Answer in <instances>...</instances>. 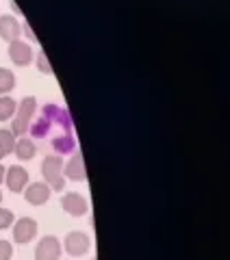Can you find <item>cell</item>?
<instances>
[{
  "label": "cell",
  "instance_id": "1",
  "mask_svg": "<svg viewBox=\"0 0 230 260\" xmlns=\"http://www.w3.org/2000/svg\"><path fill=\"white\" fill-rule=\"evenodd\" d=\"M35 107H37V100L33 95L24 98V100L18 104L15 119H13V124H11V133L13 135H26L28 133V126H31L33 113H35Z\"/></svg>",
  "mask_w": 230,
  "mask_h": 260
},
{
  "label": "cell",
  "instance_id": "2",
  "mask_svg": "<svg viewBox=\"0 0 230 260\" xmlns=\"http://www.w3.org/2000/svg\"><path fill=\"white\" fill-rule=\"evenodd\" d=\"M42 174L46 178V184L54 191H63V160L61 156H46L42 162Z\"/></svg>",
  "mask_w": 230,
  "mask_h": 260
},
{
  "label": "cell",
  "instance_id": "3",
  "mask_svg": "<svg viewBox=\"0 0 230 260\" xmlns=\"http://www.w3.org/2000/svg\"><path fill=\"white\" fill-rule=\"evenodd\" d=\"M37 234V221L31 217H22L15 221L13 225V241L20 243V245H26V243H31L33 239H35Z\"/></svg>",
  "mask_w": 230,
  "mask_h": 260
},
{
  "label": "cell",
  "instance_id": "4",
  "mask_svg": "<svg viewBox=\"0 0 230 260\" xmlns=\"http://www.w3.org/2000/svg\"><path fill=\"white\" fill-rule=\"evenodd\" d=\"M63 247L70 256H83L89 251V247H92V241H89L85 232H70L63 241Z\"/></svg>",
  "mask_w": 230,
  "mask_h": 260
},
{
  "label": "cell",
  "instance_id": "5",
  "mask_svg": "<svg viewBox=\"0 0 230 260\" xmlns=\"http://www.w3.org/2000/svg\"><path fill=\"white\" fill-rule=\"evenodd\" d=\"M61 256V243L56 237H44L37 243L35 260H59Z\"/></svg>",
  "mask_w": 230,
  "mask_h": 260
},
{
  "label": "cell",
  "instance_id": "6",
  "mask_svg": "<svg viewBox=\"0 0 230 260\" xmlns=\"http://www.w3.org/2000/svg\"><path fill=\"white\" fill-rule=\"evenodd\" d=\"M5 182L7 186L13 191V193H22L24 189H26V182H28V172L24 167L20 165H13L7 169V174H5Z\"/></svg>",
  "mask_w": 230,
  "mask_h": 260
},
{
  "label": "cell",
  "instance_id": "7",
  "mask_svg": "<svg viewBox=\"0 0 230 260\" xmlns=\"http://www.w3.org/2000/svg\"><path fill=\"white\" fill-rule=\"evenodd\" d=\"M50 193H52V189L46 182H33V184H28V189L24 191V198H26V202L33 206H42L50 200Z\"/></svg>",
  "mask_w": 230,
  "mask_h": 260
},
{
  "label": "cell",
  "instance_id": "8",
  "mask_svg": "<svg viewBox=\"0 0 230 260\" xmlns=\"http://www.w3.org/2000/svg\"><path fill=\"white\" fill-rule=\"evenodd\" d=\"M61 206L65 213H70L74 217H80L87 213V202H85V198H80L78 193H65L61 198Z\"/></svg>",
  "mask_w": 230,
  "mask_h": 260
},
{
  "label": "cell",
  "instance_id": "9",
  "mask_svg": "<svg viewBox=\"0 0 230 260\" xmlns=\"http://www.w3.org/2000/svg\"><path fill=\"white\" fill-rule=\"evenodd\" d=\"M20 35H22L20 22L11 18V15H3V18H0V37L11 44V42H18Z\"/></svg>",
  "mask_w": 230,
  "mask_h": 260
},
{
  "label": "cell",
  "instance_id": "10",
  "mask_svg": "<svg viewBox=\"0 0 230 260\" xmlns=\"http://www.w3.org/2000/svg\"><path fill=\"white\" fill-rule=\"evenodd\" d=\"M9 56L15 65H28L33 61V48L18 39V42L9 44Z\"/></svg>",
  "mask_w": 230,
  "mask_h": 260
},
{
  "label": "cell",
  "instance_id": "11",
  "mask_svg": "<svg viewBox=\"0 0 230 260\" xmlns=\"http://www.w3.org/2000/svg\"><path fill=\"white\" fill-rule=\"evenodd\" d=\"M65 176L70 178V180H85L87 174H85V165H83V158H80V154H74L70 158V162L65 165Z\"/></svg>",
  "mask_w": 230,
  "mask_h": 260
},
{
  "label": "cell",
  "instance_id": "12",
  "mask_svg": "<svg viewBox=\"0 0 230 260\" xmlns=\"http://www.w3.org/2000/svg\"><path fill=\"white\" fill-rule=\"evenodd\" d=\"M15 156H18L20 160H31L33 156H35V152H37V148H35V143H33L31 139H26V137H22L20 141H15Z\"/></svg>",
  "mask_w": 230,
  "mask_h": 260
},
{
  "label": "cell",
  "instance_id": "13",
  "mask_svg": "<svg viewBox=\"0 0 230 260\" xmlns=\"http://www.w3.org/2000/svg\"><path fill=\"white\" fill-rule=\"evenodd\" d=\"M15 111H18V104H15L13 98L9 95H0V121H7L15 115Z\"/></svg>",
  "mask_w": 230,
  "mask_h": 260
},
{
  "label": "cell",
  "instance_id": "14",
  "mask_svg": "<svg viewBox=\"0 0 230 260\" xmlns=\"http://www.w3.org/2000/svg\"><path fill=\"white\" fill-rule=\"evenodd\" d=\"M15 87V76L11 70L0 68V95H7Z\"/></svg>",
  "mask_w": 230,
  "mask_h": 260
},
{
  "label": "cell",
  "instance_id": "15",
  "mask_svg": "<svg viewBox=\"0 0 230 260\" xmlns=\"http://www.w3.org/2000/svg\"><path fill=\"white\" fill-rule=\"evenodd\" d=\"M0 148L5 150V154H11L15 150V135L11 130H0Z\"/></svg>",
  "mask_w": 230,
  "mask_h": 260
},
{
  "label": "cell",
  "instance_id": "16",
  "mask_svg": "<svg viewBox=\"0 0 230 260\" xmlns=\"http://www.w3.org/2000/svg\"><path fill=\"white\" fill-rule=\"evenodd\" d=\"M52 145H54L56 152H70L74 148V139L72 137H56V139L52 141Z\"/></svg>",
  "mask_w": 230,
  "mask_h": 260
},
{
  "label": "cell",
  "instance_id": "17",
  "mask_svg": "<svg viewBox=\"0 0 230 260\" xmlns=\"http://www.w3.org/2000/svg\"><path fill=\"white\" fill-rule=\"evenodd\" d=\"M9 225H13V213L7 208H0V230H7Z\"/></svg>",
  "mask_w": 230,
  "mask_h": 260
},
{
  "label": "cell",
  "instance_id": "18",
  "mask_svg": "<svg viewBox=\"0 0 230 260\" xmlns=\"http://www.w3.org/2000/svg\"><path fill=\"white\" fill-rule=\"evenodd\" d=\"M13 256V247L9 241H0V260H11Z\"/></svg>",
  "mask_w": 230,
  "mask_h": 260
},
{
  "label": "cell",
  "instance_id": "19",
  "mask_svg": "<svg viewBox=\"0 0 230 260\" xmlns=\"http://www.w3.org/2000/svg\"><path fill=\"white\" fill-rule=\"evenodd\" d=\"M37 65H39V72H44V74H52L50 63H48V59H46V54H44V52H39V56H37Z\"/></svg>",
  "mask_w": 230,
  "mask_h": 260
},
{
  "label": "cell",
  "instance_id": "20",
  "mask_svg": "<svg viewBox=\"0 0 230 260\" xmlns=\"http://www.w3.org/2000/svg\"><path fill=\"white\" fill-rule=\"evenodd\" d=\"M48 126H50V124H48V117H44V119H39L37 121V124L35 126H33V135H44V133H48Z\"/></svg>",
  "mask_w": 230,
  "mask_h": 260
},
{
  "label": "cell",
  "instance_id": "21",
  "mask_svg": "<svg viewBox=\"0 0 230 260\" xmlns=\"http://www.w3.org/2000/svg\"><path fill=\"white\" fill-rule=\"evenodd\" d=\"M24 30H26V35L33 39V42H35V35H33V30H31V26H28V24H26V26H24Z\"/></svg>",
  "mask_w": 230,
  "mask_h": 260
},
{
  "label": "cell",
  "instance_id": "22",
  "mask_svg": "<svg viewBox=\"0 0 230 260\" xmlns=\"http://www.w3.org/2000/svg\"><path fill=\"white\" fill-rule=\"evenodd\" d=\"M5 174H7V169H5L3 165H0V182H3V180H5Z\"/></svg>",
  "mask_w": 230,
  "mask_h": 260
},
{
  "label": "cell",
  "instance_id": "23",
  "mask_svg": "<svg viewBox=\"0 0 230 260\" xmlns=\"http://www.w3.org/2000/svg\"><path fill=\"white\" fill-rule=\"evenodd\" d=\"M5 156H7V154H5V150H3V148H0V158H5Z\"/></svg>",
  "mask_w": 230,
  "mask_h": 260
},
{
  "label": "cell",
  "instance_id": "24",
  "mask_svg": "<svg viewBox=\"0 0 230 260\" xmlns=\"http://www.w3.org/2000/svg\"><path fill=\"white\" fill-rule=\"evenodd\" d=\"M0 202H3V193H0Z\"/></svg>",
  "mask_w": 230,
  "mask_h": 260
}]
</instances>
